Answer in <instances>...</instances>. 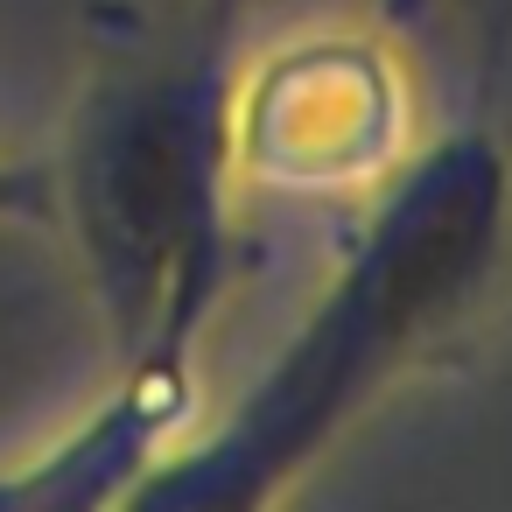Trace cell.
Wrapping results in <instances>:
<instances>
[{
  "mask_svg": "<svg viewBox=\"0 0 512 512\" xmlns=\"http://www.w3.org/2000/svg\"><path fill=\"white\" fill-rule=\"evenodd\" d=\"M505 253L512 134L477 113L386 176L351 253L260 379L204 435H176L120 512H281L379 393L414 379L484 316Z\"/></svg>",
  "mask_w": 512,
  "mask_h": 512,
  "instance_id": "obj_1",
  "label": "cell"
},
{
  "mask_svg": "<svg viewBox=\"0 0 512 512\" xmlns=\"http://www.w3.org/2000/svg\"><path fill=\"white\" fill-rule=\"evenodd\" d=\"M0 225H29V232H57V190H50V162H22L0 148Z\"/></svg>",
  "mask_w": 512,
  "mask_h": 512,
  "instance_id": "obj_5",
  "label": "cell"
},
{
  "mask_svg": "<svg viewBox=\"0 0 512 512\" xmlns=\"http://www.w3.org/2000/svg\"><path fill=\"white\" fill-rule=\"evenodd\" d=\"M232 85L239 0H197L183 22L106 8L85 29V78L50 190L113 365L197 358L232 288Z\"/></svg>",
  "mask_w": 512,
  "mask_h": 512,
  "instance_id": "obj_2",
  "label": "cell"
},
{
  "mask_svg": "<svg viewBox=\"0 0 512 512\" xmlns=\"http://www.w3.org/2000/svg\"><path fill=\"white\" fill-rule=\"evenodd\" d=\"M407 78L365 36H309L260 64H239L232 85V141L239 176L267 190L337 197L358 183H386L407 162Z\"/></svg>",
  "mask_w": 512,
  "mask_h": 512,
  "instance_id": "obj_3",
  "label": "cell"
},
{
  "mask_svg": "<svg viewBox=\"0 0 512 512\" xmlns=\"http://www.w3.org/2000/svg\"><path fill=\"white\" fill-rule=\"evenodd\" d=\"M197 358H134L113 365L99 407L64 428L29 463L0 470V512H120L162 449L190 428Z\"/></svg>",
  "mask_w": 512,
  "mask_h": 512,
  "instance_id": "obj_4",
  "label": "cell"
}]
</instances>
